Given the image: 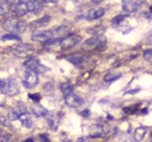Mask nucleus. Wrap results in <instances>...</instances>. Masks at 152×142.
<instances>
[{"label": "nucleus", "mask_w": 152, "mask_h": 142, "mask_svg": "<svg viewBox=\"0 0 152 142\" xmlns=\"http://www.w3.org/2000/svg\"><path fill=\"white\" fill-rule=\"evenodd\" d=\"M3 28L4 30H6L7 31H9L10 34H21L26 31V23L21 19H19L18 18H8L3 23Z\"/></svg>", "instance_id": "f257e3e1"}, {"label": "nucleus", "mask_w": 152, "mask_h": 142, "mask_svg": "<svg viewBox=\"0 0 152 142\" xmlns=\"http://www.w3.org/2000/svg\"><path fill=\"white\" fill-rule=\"evenodd\" d=\"M0 91L8 97H14L19 92V86L12 79H1L0 80Z\"/></svg>", "instance_id": "f03ea898"}, {"label": "nucleus", "mask_w": 152, "mask_h": 142, "mask_svg": "<svg viewBox=\"0 0 152 142\" xmlns=\"http://www.w3.org/2000/svg\"><path fill=\"white\" fill-rule=\"evenodd\" d=\"M12 53L18 58H31L36 53L35 49L29 44H18L11 48Z\"/></svg>", "instance_id": "7ed1b4c3"}, {"label": "nucleus", "mask_w": 152, "mask_h": 142, "mask_svg": "<svg viewBox=\"0 0 152 142\" xmlns=\"http://www.w3.org/2000/svg\"><path fill=\"white\" fill-rule=\"evenodd\" d=\"M107 40L104 38L102 36H94L92 38L88 39L83 43L82 49L83 50H87V51H91L94 50L96 48L102 47V45H104Z\"/></svg>", "instance_id": "20e7f679"}, {"label": "nucleus", "mask_w": 152, "mask_h": 142, "mask_svg": "<svg viewBox=\"0 0 152 142\" xmlns=\"http://www.w3.org/2000/svg\"><path fill=\"white\" fill-rule=\"evenodd\" d=\"M39 83V75L34 70H26L23 76V84L26 89H33Z\"/></svg>", "instance_id": "39448f33"}, {"label": "nucleus", "mask_w": 152, "mask_h": 142, "mask_svg": "<svg viewBox=\"0 0 152 142\" xmlns=\"http://www.w3.org/2000/svg\"><path fill=\"white\" fill-rule=\"evenodd\" d=\"M82 38L78 35H69L66 36L65 38H63L62 40L60 41V47L63 50H68V49H71L75 46H77L78 44L81 42Z\"/></svg>", "instance_id": "423d86ee"}, {"label": "nucleus", "mask_w": 152, "mask_h": 142, "mask_svg": "<svg viewBox=\"0 0 152 142\" xmlns=\"http://www.w3.org/2000/svg\"><path fill=\"white\" fill-rule=\"evenodd\" d=\"M24 68H26V70H34L36 71L37 73H44L46 71H48V68L46 66H44L43 64H41L40 61H39L37 58L31 57L28 58L26 62L23 63Z\"/></svg>", "instance_id": "0eeeda50"}, {"label": "nucleus", "mask_w": 152, "mask_h": 142, "mask_svg": "<svg viewBox=\"0 0 152 142\" xmlns=\"http://www.w3.org/2000/svg\"><path fill=\"white\" fill-rule=\"evenodd\" d=\"M24 113H28L26 112V107L24 105H16V106L12 107L8 110L7 117L10 121H15V120H18L19 116H21Z\"/></svg>", "instance_id": "6e6552de"}, {"label": "nucleus", "mask_w": 152, "mask_h": 142, "mask_svg": "<svg viewBox=\"0 0 152 142\" xmlns=\"http://www.w3.org/2000/svg\"><path fill=\"white\" fill-rule=\"evenodd\" d=\"M54 37L53 31H35L31 34V40L35 42H47Z\"/></svg>", "instance_id": "1a4fd4ad"}, {"label": "nucleus", "mask_w": 152, "mask_h": 142, "mask_svg": "<svg viewBox=\"0 0 152 142\" xmlns=\"http://www.w3.org/2000/svg\"><path fill=\"white\" fill-rule=\"evenodd\" d=\"M10 11L13 12L16 16H23L28 12V4L24 1H19L18 3H12L11 2Z\"/></svg>", "instance_id": "9d476101"}, {"label": "nucleus", "mask_w": 152, "mask_h": 142, "mask_svg": "<svg viewBox=\"0 0 152 142\" xmlns=\"http://www.w3.org/2000/svg\"><path fill=\"white\" fill-rule=\"evenodd\" d=\"M65 104L67 105L69 108H73V109H76V108L81 107L83 104H84V100L82 97H80L79 95L77 94H70L65 97Z\"/></svg>", "instance_id": "9b49d317"}, {"label": "nucleus", "mask_w": 152, "mask_h": 142, "mask_svg": "<svg viewBox=\"0 0 152 142\" xmlns=\"http://www.w3.org/2000/svg\"><path fill=\"white\" fill-rule=\"evenodd\" d=\"M122 6H123V9L127 12H135L140 9V7L142 6V1H136V0H132V1H129V0H125V1L122 2Z\"/></svg>", "instance_id": "f8f14e48"}, {"label": "nucleus", "mask_w": 152, "mask_h": 142, "mask_svg": "<svg viewBox=\"0 0 152 142\" xmlns=\"http://www.w3.org/2000/svg\"><path fill=\"white\" fill-rule=\"evenodd\" d=\"M88 133H89V137L91 138H99V137H104L105 134V131L104 127L99 124H94L89 126L88 128Z\"/></svg>", "instance_id": "ddd939ff"}, {"label": "nucleus", "mask_w": 152, "mask_h": 142, "mask_svg": "<svg viewBox=\"0 0 152 142\" xmlns=\"http://www.w3.org/2000/svg\"><path fill=\"white\" fill-rule=\"evenodd\" d=\"M66 60L69 61L70 63H72L73 65L75 66H80L81 64L84 63L85 59V55H83L81 53H74V54H70V55H67L66 56Z\"/></svg>", "instance_id": "4468645a"}, {"label": "nucleus", "mask_w": 152, "mask_h": 142, "mask_svg": "<svg viewBox=\"0 0 152 142\" xmlns=\"http://www.w3.org/2000/svg\"><path fill=\"white\" fill-rule=\"evenodd\" d=\"M104 12H105L104 8H102V7L90 9L89 11H87L86 13L84 14V18L87 19V20H94V19L100 18L102 16H104Z\"/></svg>", "instance_id": "2eb2a0df"}, {"label": "nucleus", "mask_w": 152, "mask_h": 142, "mask_svg": "<svg viewBox=\"0 0 152 142\" xmlns=\"http://www.w3.org/2000/svg\"><path fill=\"white\" fill-rule=\"evenodd\" d=\"M47 122L49 128L52 131H57L59 124H60V118L55 113H50L47 115Z\"/></svg>", "instance_id": "dca6fc26"}, {"label": "nucleus", "mask_w": 152, "mask_h": 142, "mask_svg": "<svg viewBox=\"0 0 152 142\" xmlns=\"http://www.w3.org/2000/svg\"><path fill=\"white\" fill-rule=\"evenodd\" d=\"M28 4V11L33 12L34 14H39L43 11L44 9V4L43 2L38 1V0H35V1H28L26 2Z\"/></svg>", "instance_id": "f3484780"}, {"label": "nucleus", "mask_w": 152, "mask_h": 142, "mask_svg": "<svg viewBox=\"0 0 152 142\" xmlns=\"http://www.w3.org/2000/svg\"><path fill=\"white\" fill-rule=\"evenodd\" d=\"M31 112L38 118H40V117H46L49 114L48 110L44 106H42L41 104H39V102H35L31 106Z\"/></svg>", "instance_id": "a211bd4d"}, {"label": "nucleus", "mask_w": 152, "mask_h": 142, "mask_svg": "<svg viewBox=\"0 0 152 142\" xmlns=\"http://www.w3.org/2000/svg\"><path fill=\"white\" fill-rule=\"evenodd\" d=\"M69 31H70V26L62 24V26L56 28L55 31H53V34L57 36L58 40H62L63 38H65V36L67 35V34H69Z\"/></svg>", "instance_id": "6ab92c4d"}, {"label": "nucleus", "mask_w": 152, "mask_h": 142, "mask_svg": "<svg viewBox=\"0 0 152 142\" xmlns=\"http://www.w3.org/2000/svg\"><path fill=\"white\" fill-rule=\"evenodd\" d=\"M51 21V16L49 15H45L43 18L37 19V20L33 21L31 23V28H35V29H40V28H44V26H48L49 23Z\"/></svg>", "instance_id": "aec40b11"}, {"label": "nucleus", "mask_w": 152, "mask_h": 142, "mask_svg": "<svg viewBox=\"0 0 152 142\" xmlns=\"http://www.w3.org/2000/svg\"><path fill=\"white\" fill-rule=\"evenodd\" d=\"M147 133V129L145 127H138L136 128V130L134 131V134H133V137H134V141L135 142H140L144 139Z\"/></svg>", "instance_id": "412c9836"}, {"label": "nucleus", "mask_w": 152, "mask_h": 142, "mask_svg": "<svg viewBox=\"0 0 152 142\" xmlns=\"http://www.w3.org/2000/svg\"><path fill=\"white\" fill-rule=\"evenodd\" d=\"M18 120L20 121L21 125L24 127V128H31V126H33V120H31V116L28 114V113H24L21 116H19Z\"/></svg>", "instance_id": "4be33fe9"}, {"label": "nucleus", "mask_w": 152, "mask_h": 142, "mask_svg": "<svg viewBox=\"0 0 152 142\" xmlns=\"http://www.w3.org/2000/svg\"><path fill=\"white\" fill-rule=\"evenodd\" d=\"M60 90L65 97H67V95H70L73 94L74 87H73V85L69 82H63L62 84L60 85Z\"/></svg>", "instance_id": "5701e85b"}, {"label": "nucleus", "mask_w": 152, "mask_h": 142, "mask_svg": "<svg viewBox=\"0 0 152 142\" xmlns=\"http://www.w3.org/2000/svg\"><path fill=\"white\" fill-rule=\"evenodd\" d=\"M122 76V73H115V72H109L107 74H105L104 76V80L105 82H111L114 80L119 79Z\"/></svg>", "instance_id": "b1692460"}, {"label": "nucleus", "mask_w": 152, "mask_h": 142, "mask_svg": "<svg viewBox=\"0 0 152 142\" xmlns=\"http://www.w3.org/2000/svg\"><path fill=\"white\" fill-rule=\"evenodd\" d=\"M2 41H18L21 42V38L18 35H15V34H6V35L1 37Z\"/></svg>", "instance_id": "393cba45"}, {"label": "nucleus", "mask_w": 152, "mask_h": 142, "mask_svg": "<svg viewBox=\"0 0 152 142\" xmlns=\"http://www.w3.org/2000/svg\"><path fill=\"white\" fill-rule=\"evenodd\" d=\"M125 18L126 16L125 15H118L116 16L114 19L112 20V23H113V26H115V28H117L118 26H119L121 23H123V21L125 20Z\"/></svg>", "instance_id": "a878e982"}, {"label": "nucleus", "mask_w": 152, "mask_h": 142, "mask_svg": "<svg viewBox=\"0 0 152 142\" xmlns=\"http://www.w3.org/2000/svg\"><path fill=\"white\" fill-rule=\"evenodd\" d=\"M143 57L146 61L152 63V49H148V50H146L145 52L143 53Z\"/></svg>", "instance_id": "bb28decb"}, {"label": "nucleus", "mask_w": 152, "mask_h": 142, "mask_svg": "<svg viewBox=\"0 0 152 142\" xmlns=\"http://www.w3.org/2000/svg\"><path fill=\"white\" fill-rule=\"evenodd\" d=\"M124 112L126 113L127 115H132L134 113L137 112V106H129L124 108Z\"/></svg>", "instance_id": "cd10ccee"}, {"label": "nucleus", "mask_w": 152, "mask_h": 142, "mask_svg": "<svg viewBox=\"0 0 152 142\" xmlns=\"http://www.w3.org/2000/svg\"><path fill=\"white\" fill-rule=\"evenodd\" d=\"M12 136L10 134H5V135L0 136V142H11Z\"/></svg>", "instance_id": "c85d7f7f"}, {"label": "nucleus", "mask_w": 152, "mask_h": 142, "mask_svg": "<svg viewBox=\"0 0 152 142\" xmlns=\"http://www.w3.org/2000/svg\"><path fill=\"white\" fill-rule=\"evenodd\" d=\"M28 97L31 100V101L39 102V101L41 100V95L39 94H28Z\"/></svg>", "instance_id": "c756f323"}, {"label": "nucleus", "mask_w": 152, "mask_h": 142, "mask_svg": "<svg viewBox=\"0 0 152 142\" xmlns=\"http://www.w3.org/2000/svg\"><path fill=\"white\" fill-rule=\"evenodd\" d=\"M0 125L1 126H8V121L2 114H0Z\"/></svg>", "instance_id": "7c9ffc66"}, {"label": "nucleus", "mask_w": 152, "mask_h": 142, "mask_svg": "<svg viewBox=\"0 0 152 142\" xmlns=\"http://www.w3.org/2000/svg\"><path fill=\"white\" fill-rule=\"evenodd\" d=\"M90 114H91V113H90V111L88 109H86V110H83V111L80 113V115H81L82 117H84V118H87V117H89L90 116Z\"/></svg>", "instance_id": "2f4dec72"}, {"label": "nucleus", "mask_w": 152, "mask_h": 142, "mask_svg": "<svg viewBox=\"0 0 152 142\" xmlns=\"http://www.w3.org/2000/svg\"><path fill=\"white\" fill-rule=\"evenodd\" d=\"M40 138L42 142H50V139H49V136L47 134H42V135H40Z\"/></svg>", "instance_id": "473e14b6"}, {"label": "nucleus", "mask_w": 152, "mask_h": 142, "mask_svg": "<svg viewBox=\"0 0 152 142\" xmlns=\"http://www.w3.org/2000/svg\"><path fill=\"white\" fill-rule=\"evenodd\" d=\"M140 89H132V90H129V91H126V94H135L137 92L140 91Z\"/></svg>", "instance_id": "72a5a7b5"}, {"label": "nucleus", "mask_w": 152, "mask_h": 142, "mask_svg": "<svg viewBox=\"0 0 152 142\" xmlns=\"http://www.w3.org/2000/svg\"><path fill=\"white\" fill-rule=\"evenodd\" d=\"M77 142H90V139L89 137H80Z\"/></svg>", "instance_id": "f704fd0d"}, {"label": "nucleus", "mask_w": 152, "mask_h": 142, "mask_svg": "<svg viewBox=\"0 0 152 142\" xmlns=\"http://www.w3.org/2000/svg\"><path fill=\"white\" fill-rule=\"evenodd\" d=\"M23 142H35V140H34V138H28Z\"/></svg>", "instance_id": "c9c22d12"}, {"label": "nucleus", "mask_w": 152, "mask_h": 142, "mask_svg": "<svg viewBox=\"0 0 152 142\" xmlns=\"http://www.w3.org/2000/svg\"><path fill=\"white\" fill-rule=\"evenodd\" d=\"M148 42L150 44H152V31L150 33V35H149V37H148Z\"/></svg>", "instance_id": "e433bc0d"}, {"label": "nucleus", "mask_w": 152, "mask_h": 142, "mask_svg": "<svg viewBox=\"0 0 152 142\" xmlns=\"http://www.w3.org/2000/svg\"><path fill=\"white\" fill-rule=\"evenodd\" d=\"M142 113H143V114H144V113H147V109H144L143 111H142Z\"/></svg>", "instance_id": "4c0bfd02"}]
</instances>
